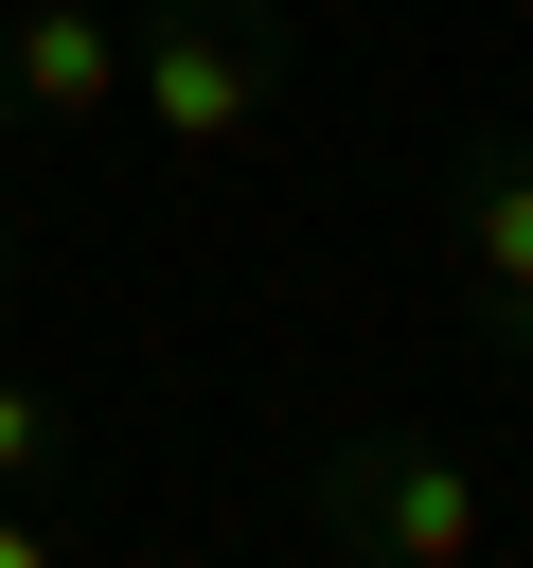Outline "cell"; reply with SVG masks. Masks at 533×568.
Returning <instances> with one entry per match:
<instances>
[{
    "instance_id": "6da1fadb",
    "label": "cell",
    "mask_w": 533,
    "mask_h": 568,
    "mask_svg": "<svg viewBox=\"0 0 533 568\" xmlns=\"http://www.w3.org/2000/svg\"><path fill=\"white\" fill-rule=\"evenodd\" d=\"M302 550H355V568H480L497 550V497L444 426H320L302 444Z\"/></svg>"
},
{
    "instance_id": "7a4b0ae2",
    "label": "cell",
    "mask_w": 533,
    "mask_h": 568,
    "mask_svg": "<svg viewBox=\"0 0 533 568\" xmlns=\"http://www.w3.org/2000/svg\"><path fill=\"white\" fill-rule=\"evenodd\" d=\"M302 71V0H142L124 18V124L160 160H249Z\"/></svg>"
},
{
    "instance_id": "3957f363",
    "label": "cell",
    "mask_w": 533,
    "mask_h": 568,
    "mask_svg": "<svg viewBox=\"0 0 533 568\" xmlns=\"http://www.w3.org/2000/svg\"><path fill=\"white\" fill-rule=\"evenodd\" d=\"M444 266H462L480 355L533 373V124H480V142L444 160Z\"/></svg>"
},
{
    "instance_id": "277c9868",
    "label": "cell",
    "mask_w": 533,
    "mask_h": 568,
    "mask_svg": "<svg viewBox=\"0 0 533 568\" xmlns=\"http://www.w3.org/2000/svg\"><path fill=\"white\" fill-rule=\"evenodd\" d=\"M0 124H36V142L124 124V0H18L0 18Z\"/></svg>"
},
{
    "instance_id": "5b68a950",
    "label": "cell",
    "mask_w": 533,
    "mask_h": 568,
    "mask_svg": "<svg viewBox=\"0 0 533 568\" xmlns=\"http://www.w3.org/2000/svg\"><path fill=\"white\" fill-rule=\"evenodd\" d=\"M53 479H71V390L0 355V497H53Z\"/></svg>"
},
{
    "instance_id": "8992f818",
    "label": "cell",
    "mask_w": 533,
    "mask_h": 568,
    "mask_svg": "<svg viewBox=\"0 0 533 568\" xmlns=\"http://www.w3.org/2000/svg\"><path fill=\"white\" fill-rule=\"evenodd\" d=\"M0 320H18V231H0Z\"/></svg>"
}]
</instances>
